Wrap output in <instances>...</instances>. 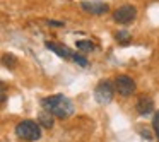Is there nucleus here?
<instances>
[{
    "mask_svg": "<svg viewBox=\"0 0 159 142\" xmlns=\"http://www.w3.org/2000/svg\"><path fill=\"white\" fill-rule=\"evenodd\" d=\"M41 106L43 110L50 111L53 117L60 118H69L70 115L74 113V104L69 98H65L63 94H55V96H48L41 101Z\"/></svg>",
    "mask_w": 159,
    "mask_h": 142,
    "instance_id": "f257e3e1",
    "label": "nucleus"
},
{
    "mask_svg": "<svg viewBox=\"0 0 159 142\" xmlns=\"http://www.w3.org/2000/svg\"><path fill=\"white\" fill-rule=\"evenodd\" d=\"M115 89L120 96L128 98L135 93V80L130 76H118L115 79Z\"/></svg>",
    "mask_w": 159,
    "mask_h": 142,
    "instance_id": "20e7f679",
    "label": "nucleus"
},
{
    "mask_svg": "<svg viewBox=\"0 0 159 142\" xmlns=\"http://www.w3.org/2000/svg\"><path fill=\"white\" fill-rule=\"evenodd\" d=\"M80 9L87 14H93V16H103L110 11V5L101 2V0H84L80 2Z\"/></svg>",
    "mask_w": 159,
    "mask_h": 142,
    "instance_id": "423d86ee",
    "label": "nucleus"
},
{
    "mask_svg": "<svg viewBox=\"0 0 159 142\" xmlns=\"http://www.w3.org/2000/svg\"><path fill=\"white\" fill-rule=\"evenodd\" d=\"M137 17V9L134 5H121L113 12V21L118 24H130L134 19Z\"/></svg>",
    "mask_w": 159,
    "mask_h": 142,
    "instance_id": "39448f33",
    "label": "nucleus"
},
{
    "mask_svg": "<svg viewBox=\"0 0 159 142\" xmlns=\"http://www.w3.org/2000/svg\"><path fill=\"white\" fill-rule=\"evenodd\" d=\"M72 60H74V62H77L80 67H86V65H87V60L84 58V57L77 55V53H72Z\"/></svg>",
    "mask_w": 159,
    "mask_h": 142,
    "instance_id": "4468645a",
    "label": "nucleus"
},
{
    "mask_svg": "<svg viewBox=\"0 0 159 142\" xmlns=\"http://www.w3.org/2000/svg\"><path fill=\"white\" fill-rule=\"evenodd\" d=\"M75 46L80 52H93L94 50V43L91 39H79V41H75Z\"/></svg>",
    "mask_w": 159,
    "mask_h": 142,
    "instance_id": "9d476101",
    "label": "nucleus"
},
{
    "mask_svg": "<svg viewBox=\"0 0 159 142\" xmlns=\"http://www.w3.org/2000/svg\"><path fill=\"white\" fill-rule=\"evenodd\" d=\"M115 38L118 39V41H121V43H128L130 41V34H128L127 31H120V33H116V36Z\"/></svg>",
    "mask_w": 159,
    "mask_h": 142,
    "instance_id": "f8f14e48",
    "label": "nucleus"
},
{
    "mask_svg": "<svg viewBox=\"0 0 159 142\" xmlns=\"http://www.w3.org/2000/svg\"><path fill=\"white\" fill-rule=\"evenodd\" d=\"M152 130H154L156 137L159 139V111L154 115V120H152Z\"/></svg>",
    "mask_w": 159,
    "mask_h": 142,
    "instance_id": "ddd939ff",
    "label": "nucleus"
},
{
    "mask_svg": "<svg viewBox=\"0 0 159 142\" xmlns=\"http://www.w3.org/2000/svg\"><path fill=\"white\" fill-rule=\"evenodd\" d=\"M115 96V86L110 82V80H101L99 84L94 89V99L99 104H108L111 103Z\"/></svg>",
    "mask_w": 159,
    "mask_h": 142,
    "instance_id": "7ed1b4c3",
    "label": "nucleus"
},
{
    "mask_svg": "<svg viewBox=\"0 0 159 142\" xmlns=\"http://www.w3.org/2000/svg\"><path fill=\"white\" fill-rule=\"evenodd\" d=\"M135 110H137V113L142 115V117H147V115H151L152 110H154V101H152V98L147 96V94H142V96H139L137 103H135Z\"/></svg>",
    "mask_w": 159,
    "mask_h": 142,
    "instance_id": "0eeeda50",
    "label": "nucleus"
},
{
    "mask_svg": "<svg viewBox=\"0 0 159 142\" xmlns=\"http://www.w3.org/2000/svg\"><path fill=\"white\" fill-rule=\"evenodd\" d=\"M48 24H52V26H63V22H57V21H48Z\"/></svg>",
    "mask_w": 159,
    "mask_h": 142,
    "instance_id": "2eb2a0df",
    "label": "nucleus"
},
{
    "mask_svg": "<svg viewBox=\"0 0 159 142\" xmlns=\"http://www.w3.org/2000/svg\"><path fill=\"white\" fill-rule=\"evenodd\" d=\"M46 48L52 50V52H55L60 58H72V52H70L67 46H62V45H57V43L46 41Z\"/></svg>",
    "mask_w": 159,
    "mask_h": 142,
    "instance_id": "6e6552de",
    "label": "nucleus"
},
{
    "mask_svg": "<svg viewBox=\"0 0 159 142\" xmlns=\"http://www.w3.org/2000/svg\"><path fill=\"white\" fill-rule=\"evenodd\" d=\"M16 135L22 140L36 142L41 139V127L33 120H22L16 125Z\"/></svg>",
    "mask_w": 159,
    "mask_h": 142,
    "instance_id": "f03ea898",
    "label": "nucleus"
},
{
    "mask_svg": "<svg viewBox=\"0 0 159 142\" xmlns=\"http://www.w3.org/2000/svg\"><path fill=\"white\" fill-rule=\"evenodd\" d=\"M2 63H4L5 67H9V69H12V67H16L17 60H16V57L12 55V53H5L4 58H2Z\"/></svg>",
    "mask_w": 159,
    "mask_h": 142,
    "instance_id": "9b49d317",
    "label": "nucleus"
},
{
    "mask_svg": "<svg viewBox=\"0 0 159 142\" xmlns=\"http://www.w3.org/2000/svg\"><path fill=\"white\" fill-rule=\"evenodd\" d=\"M38 123H41L43 127H46V128H52L53 127V117H52V113H50V111H46V110H43L41 113H39Z\"/></svg>",
    "mask_w": 159,
    "mask_h": 142,
    "instance_id": "1a4fd4ad",
    "label": "nucleus"
}]
</instances>
